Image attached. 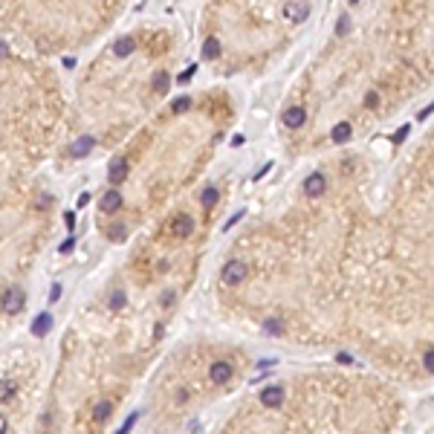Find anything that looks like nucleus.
<instances>
[{"mask_svg": "<svg viewBox=\"0 0 434 434\" xmlns=\"http://www.w3.org/2000/svg\"><path fill=\"white\" fill-rule=\"evenodd\" d=\"M119 209H122V194H119L116 188L105 191V194H102V200H99V211L113 214V211H119Z\"/></svg>", "mask_w": 434, "mask_h": 434, "instance_id": "nucleus-8", "label": "nucleus"}, {"mask_svg": "<svg viewBox=\"0 0 434 434\" xmlns=\"http://www.w3.org/2000/svg\"><path fill=\"white\" fill-rule=\"evenodd\" d=\"M191 232H194V220H191V214H180L174 223H171V235L180 237V240L191 237Z\"/></svg>", "mask_w": 434, "mask_h": 434, "instance_id": "nucleus-7", "label": "nucleus"}, {"mask_svg": "<svg viewBox=\"0 0 434 434\" xmlns=\"http://www.w3.org/2000/svg\"><path fill=\"white\" fill-rule=\"evenodd\" d=\"M125 301H128V298H125V293H122V290H116V293L110 295V310H122V307H125Z\"/></svg>", "mask_w": 434, "mask_h": 434, "instance_id": "nucleus-18", "label": "nucleus"}, {"mask_svg": "<svg viewBox=\"0 0 434 434\" xmlns=\"http://www.w3.org/2000/svg\"><path fill=\"white\" fill-rule=\"evenodd\" d=\"M188 107H191V96H180L174 105H171V110H174L177 116H180V113H186Z\"/></svg>", "mask_w": 434, "mask_h": 434, "instance_id": "nucleus-15", "label": "nucleus"}, {"mask_svg": "<svg viewBox=\"0 0 434 434\" xmlns=\"http://www.w3.org/2000/svg\"><path fill=\"white\" fill-rule=\"evenodd\" d=\"M264 327L270 330V333H281V324H278V321H275V318H270V321H267V324H264Z\"/></svg>", "mask_w": 434, "mask_h": 434, "instance_id": "nucleus-19", "label": "nucleus"}, {"mask_svg": "<svg viewBox=\"0 0 434 434\" xmlns=\"http://www.w3.org/2000/svg\"><path fill=\"white\" fill-rule=\"evenodd\" d=\"M125 235H128V229H125L122 223H113L110 229H107V237H110V240H122Z\"/></svg>", "mask_w": 434, "mask_h": 434, "instance_id": "nucleus-17", "label": "nucleus"}, {"mask_svg": "<svg viewBox=\"0 0 434 434\" xmlns=\"http://www.w3.org/2000/svg\"><path fill=\"white\" fill-rule=\"evenodd\" d=\"M220 278H223L226 287H237V284H243V281H246V264H243V261H229V264L223 267V275H220Z\"/></svg>", "mask_w": 434, "mask_h": 434, "instance_id": "nucleus-1", "label": "nucleus"}, {"mask_svg": "<svg viewBox=\"0 0 434 434\" xmlns=\"http://www.w3.org/2000/svg\"><path fill=\"white\" fill-rule=\"evenodd\" d=\"M324 188H327V177L324 174H310L304 180V194L307 197H321Z\"/></svg>", "mask_w": 434, "mask_h": 434, "instance_id": "nucleus-6", "label": "nucleus"}, {"mask_svg": "<svg viewBox=\"0 0 434 434\" xmlns=\"http://www.w3.org/2000/svg\"><path fill=\"white\" fill-rule=\"evenodd\" d=\"M261 405L264 408H278L284 405V385H267L261 391Z\"/></svg>", "mask_w": 434, "mask_h": 434, "instance_id": "nucleus-4", "label": "nucleus"}, {"mask_svg": "<svg viewBox=\"0 0 434 434\" xmlns=\"http://www.w3.org/2000/svg\"><path fill=\"white\" fill-rule=\"evenodd\" d=\"M281 122H284V128L298 130V128H301V125L307 122V107H301V105L287 107V110H284V116H281Z\"/></svg>", "mask_w": 434, "mask_h": 434, "instance_id": "nucleus-3", "label": "nucleus"}, {"mask_svg": "<svg viewBox=\"0 0 434 434\" xmlns=\"http://www.w3.org/2000/svg\"><path fill=\"white\" fill-rule=\"evenodd\" d=\"M58 298H61V287L55 284V287H52V293H49V301H58Z\"/></svg>", "mask_w": 434, "mask_h": 434, "instance_id": "nucleus-21", "label": "nucleus"}, {"mask_svg": "<svg viewBox=\"0 0 434 434\" xmlns=\"http://www.w3.org/2000/svg\"><path fill=\"white\" fill-rule=\"evenodd\" d=\"M49 330H52V316H49V313H41V316L32 321V336L41 339V336H47Z\"/></svg>", "mask_w": 434, "mask_h": 434, "instance_id": "nucleus-10", "label": "nucleus"}, {"mask_svg": "<svg viewBox=\"0 0 434 434\" xmlns=\"http://www.w3.org/2000/svg\"><path fill=\"white\" fill-rule=\"evenodd\" d=\"M431 368H434V353H431V351H425V371L431 374Z\"/></svg>", "mask_w": 434, "mask_h": 434, "instance_id": "nucleus-20", "label": "nucleus"}, {"mask_svg": "<svg viewBox=\"0 0 434 434\" xmlns=\"http://www.w3.org/2000/svg\"><path fill=\"white\" fill-rule=\"evenodd\" d=\"M24 301H26L24 290L12 287V290H6V293H3V298H0V307H3L9 316H15V313H21V310H24Z\"/></svg>", "mask_w": 434, "mask_h": 434, "instance_id": "nucleus-2", "label": "nucleus"}, {"mask_svg": "<svg viewBox=\"0 0 434 434\" xmlns=\"http://www.w3.org/2000/svg\"><path fill=\"white\" fill-rule=\"evenodd\" d=\"M93 136H81V139H75V145H72V153L75 156H87V153L93 151Z\"/></svg>", "mask_w": 434, "mask_h": 434, "instance_id": "nucleus-13", "label": "nucleus"}, {"mask_svg": "<svg viewBox=\"0 0 434 434\" xmlns=\"http://www.w3.org/2000/svg\"><path fill=\"white\" fill-rule=\"evenodd\" d=\"M200 203H203L206 209H211V206L217 203V188H206V191H203V197H200Z\"/></svg>", "mask_w": 434, "mask_h": 434, "instance_id": "nucleus-16", "label": "nucleus"}, {"mask_svg": "<svg viewBox=\"0 0 434 434\" xmlns=\"http://www.w3.org/2000/svg\"><path fill=\"white\" fill-rule=\"evenodd\" d=\"M110 414H113V405H110V402H99L96 411H93V422H96V425H102V422L110 420Z\"/></svg>", "mask_w": 434, "mask_h": 434, "instance_id": "nucleus-12", "label": "nucleus"}, {"mask_svg": "<svg viewBox=\"0 0 434 434\" xmlns=\"http://www.w3.org/2000/svg\"><path fill=\"white\" fill-rule=\"evenodd\" d=\"M232 374H235L232 362H214V365H211V371H209V376H211V382H214V385H226V382L232 379Z\"/></svg>", "mask_w": 434, "mask_h": 434, "instance_id": "nucleus-5", "label": "nucleus"}, {"mask_svg": "<svg viewBox=\"0 0 434 434\" xmlns=\"http://www.w3.org/2000/svg\"><path fill=\"white\" fill-rule=\"evenodd\" d=\"M15 394H18V385H15V382H0V405H3V402H12Z\"/></svg>", "mask_w": 434, "mask_h": 434, "instance_id": "nucleus-14", "label": "nucleus"}, {"mask_svg": "<svg viewBox=\"0 0 434 434\" xmlns=\"http://www.w3.org/2000/svg\"><path fill=\"white\" fill-rule=\"evenodd\" d=\"M353 136V128H351V122H339L336 128H333V133H330V139L336 142V145H344V142Z\"/></svg>", "mask_w": 434, "mask_h": 434, "instance_id": "nucleus-11", "label": "nucleus"}, {"mask_svg": "<svg viewBox=\"0 0 434 434\" xmlns=\"http://www.w3.org/2000/svg\"><path fill=\"white\" fill-rule=\"evenodd\" d=\"M3 428H6V417H3V414H0V431H3Z\"/></svg>", "mask_w": 434, "mask_h": 434, "instance_id": "nucleus-22", "label": "nucleus"}, {"mask_svg": "<svg viewBox=\"0 0 434 434\" xmlns=\"http://www.w3.org/2000/svg\"><path fill=\"white\" fill-rule=\"evenodd\" d=\"M125 177H128V162H125L122 156H116L113 162L107 165V180H110L113 186H119V183H122Z\"/></svg>", "mask_w": 434, "mask_h": 434, "instance_id": "nucleus-9", "label": "nucleus"}]
</instances>
